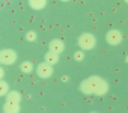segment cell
Masks as SVG:
<instances>
[{"instance_id": "5", "label": "cell", "mask_w": 128, "mask_h": 113, "mask_svg": "<svg viewBox=\"0 0 128 113\" xmlns=\"http://www.w3.org/2000/svg\"><path fill=\"white\" fill-rule=\"evenodd\" d=\"M36 74H38L41 78H48V77L53 74V68H51V65L42 62V64H39V65L36 66Z\"/></svg>"}, {"instance_id": "1", "label": "cell", "mask_w": 128, "mask_h": 113, "mask_svg": "<svg viewBox=\"0 0 128 113\" xmlns=\"http://www.w3.org/2000/svg\"><path fill=\"white\" fill-rule=\"evenodd\" d=\"M96 44V39L94 35L90 33H83L80 35L78 38V45H80V50H92Z\"/></svg>"}, {"instance_id": "15", "label": "cell", "mask_w": 128, "mask_h": 113, "mask_svg": "<svg viewBox=\"0 0 128 113\" xmlns=\"http://www.w3.org/2000/svg\"><path fill=\"white\" fill-rule=\"evenodd\" d=\"M26 39L30 41V42L35 41V39H36V33H35V32H27V33H26Z\"/></svg>"}, {"instance_id": "17", "label": "cell", "mask_w": 128, "mask_h": 113, "mask_svg": "<svg viewBox=\"0 0 128 113\" xmlns=\"http://www.w3.org/2000/svg\"><path fill=\"white\" fill-rule=\"evenodd\" d=\"M126 62H128V58H126Z\"/></svg>"}, {"instance_id": "14", "label": "cell", "mask_w": 128, "mask_h": 113, "mask_svg": "<svg viewBox=\"0 0 128 113\" xmlns=\"http://www.w3.org/2000/svg\"><path fill=\"white\" fill-rule=\"evenodd\" d=\"M74 59H76V60H83V59H84V54H83L82 50H78V51L74 53Z\"/></svg>"}, {"instance_id": "16", "label": "cell", "mask_w": 128, "mask_h": 113, "mask_svg": "<svg viewBox=\"0 0 128 113\" xmlns=\"http://www.w3.org/2000/svg\"><path fill=\"white\" fill-rule=\"evenodd\" d=\"M3 76H5V71H3V68H0V80L3 78Z\"/></svg>"}, {"instance_id": "13", "label": "cell", "mask_w": 128, "mask_h": 113, "mask_svg": "<svg viewBox=\"0 0 128 113\" xmlns=\"http://www.w3.org/2000/svg\"><path fill=\"white\" fill-rule=\"evenodd\" d=\"M29 6L32 9H42L45 6V2H42V0H36V2H29Z\"/></svg>"}, {"instance_id": "11", "label": "cell", "mask_w": 128, "mask_h": 113, "mask_svg": "<svg viewBox=\"0 0 128 113\" xmlns=\"http://www.w3.org/2000/svg\"><path fill=\"white\" fill-rule=\"evenodd\" d=\"M20 70H21V72L29 74V72L33 71V64H32L30 60H26V62H23V64L20 65Z\"/></svg>"}, {"instance_id": "3", "label": "cell", "mask_w": 128, "mask_h": 113, "mask_svg": "<svg viewBox=\"0 0 128 113\" xmlns=\"http://www.w3.org/2000/svg\"><path fill=\"white\" fill-rule=\"evenodd\" d=\"M107 90H108L107 82L95 76V77H94V94H95V95H104Z\"/></svg>"}, {"instance_id": "6", "label": "cell", "mask_w": 128, "mask_h": 113, "mask_svg": "<svg viewBox=\"0 0 128 113\" xmlns=\"http://www.w3.org/2000/svg\"><path fill=\"white\" fill-rule=\"evenodd\" d=\"M63 50H65V44H63L62 39H53L48 45V51H53L56 54H60Z\"/></svg>"}, {"instance_id": "2", "label": "cell", "mask_w": 128, "mask_h": 113, "mask_svg": "<svg viewBox=\"0 0 128 113\" xmlns=\"http://www.w3.org/2000/svg\"><path fill=\"white\" fill-rule=\"evenodd\" d=\"M17 60V53L11 48L0 50V64L3 65H12Z\"/></svg>"}, {"instance_id": "10", "label": "cell", "mask_w": 128, "mask_h": 113, "mask_svg": "<svg viewBox=\"0 0 128 113\" xmlns=\"http://www.w3.org/2000/svg\"><path fill=\"white\" fill-rule=\"evenodd\" d=\"M3 110H5V113H18V112H20V106L6 101L5 106H3Z\"/></svg>"}, {"instance_id": "8", "label": "cell", "mask_w": 128, "mask_h": 113, "mask_svg": "<svg viewBox=\"0 0 128 113\" xmlns=\"http://www.w3.org/2000/svg\"><path fill=\"white\" fill-rule=\"evenodd\" d=\"M6 101H8V102H14V104H20L21 95H20L17 90H9L8 95H6Z\"/></svg>"}, {"instance_id": "7", "label": "cell", "mask_w": 128, "mask_h": 113, "mask_svg": "<svg viewBox=\"0 0 128 113\" xmlns=\"http://www.w3.org/2000/svg\"><path fill=\"white\" fill-rule=\"evenodd\" d=\"M80 90L83 94H86V95L94 94V77H89V78L83 80L82 84H80Z\"/></svg>"}, {"instance_id": "12", "label": "cell", "mask_w": 128, "mask_h": 113, "mask_svg": "<svg viewBox=\"0 0 128 113\" xmlns=\"http://www.w3.org/2000/svg\"><path fill=\"white\" fill-rule=\"evenodd\" d=\"M8 92H9V84L3 80H0V96L8 95Z\"/></svg>"}, {"instance_id": "9", "label": "cell", "mask_w": 128, "mask_h": 113, "mask_svg": "<svg viewBox=\"0 0 128 113\" xmlns=\"http://www.w3.org/2000/svg\"><path fill=\"white\" fill-rule=\"evenodd\" d=\"M44 62L53 66L54 64L59 62V54H56V53H53V51H47V53H45V60H44Z\"/></svg>"}, {"instance_id": "18", "label": "cell", "mask_w": 128, "mask_h": 113, "mask_svg": "<svg viewBox=\"0 0 128 113\" xmlns=\"http://www.w3.org/2000/svg\"><path fill=\"white\" fill-rule=\"evenodd\" d=\"M90 113H95V112H90Z\"/></svg>"}, {"instance_id": "4", "label": "cell", "mask_w": 128, "mask_h": 113, "mask_svg": "<svg viewBox=\"0 0 128 113\" xmlns=\"http://www.w3.org/2000/svg\"><path fill=\"white\" fill-rule=\"evenodd\" d=\"M106 41H107L110 45H118V44H120V41H122V33H120L119 30H116V29H112V30L107 32Z\"/></svg>"}]
</instances>
